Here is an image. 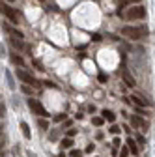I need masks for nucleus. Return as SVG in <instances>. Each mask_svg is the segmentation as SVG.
Wrapping results in <instances>:
<instances>
[{"mask_svg":"<svg viewBox=\"0 0 155 157\" xmlns=\"http://www.w3.org/2000/svg\"><path fill=\"white\" fill-rule=\"evenodd\" d=\"M146 17V8L144 6H133L129 11H127V19L134 21V19H144Z\"/></svg>","mask_w":155,"mask_h":157,"instance_id":"nucleus-4","label":"nucleus"},{"mask_svg":"<svg viewBox=\"0 0 155 157\" xmlns=\"http://www.w3.org/2000/svg\"><path fill=\"white\" fill-rule=\"evenodd\" d=\"M75 133H77V129H69V133H67V135H69V136H75Z\"/></svg>","mask_w":155,"mask_h":157,"instance_id":"nucleus-30","label":"nucleus"},{"mask_svg":"<svg viewBox=\"0 0 155 157\" xmlns=\"http://www.w3.org/2000/svg\"><path fill=\"white\" fill-rule=\"evenodd\" d=\"M92 124H93V125H97V127H99V125H103V118H93Z\"/></svg>","mask_w":155,"mask_h":157,"instance_id":"nucleus-17","label":"nucleus"},{"mask_svg":"<svg viewBox=\"0 0 155 157\" xmlns=\"http://www.w3.org/2000/svg\"><path fill=\"white\" fill-rule=\"evenodd\" d=\"M6 2H9V4H11V2H13V0H6Z\"/></svg>","mask_w":155,"mask_h":157,"instance_id":"nucleus-32","label":"nucleus"},{"mask_svg":"<svg viewBox=\"0 0 155 157\" xmlns=\"http://www.w3.org/2000/svg\"><path fill=\"white\" fill-rule=\"evenodd\" d=\"M127 155H129V150H127V146H123L120 150V157H127Z\"/></svg>","mask_w":155,"mask_h":157,"instance_id":"nucleus-18","label":"nucleus"},{"mask_svg":"<svg viewBox=\"0 0 155 157\" xmlns=\"http://www.w3.org/2000/svg\"><path fill=\"white\" fill-rule=\"evenodd\" d=\"M110 133H114V135H118V133H120V127H118V125H112V127H110Z\"/></svg>","mask_w":155,"mask_h":157,"instance_id":"nucleus-21","label":"nucleus"},{"mask_svg":"<svg viewBox=\"0 0 155 157\" xmlns=\"http://www.w3.org/2000/svg\"><path fill=\"white\" fill-rule=\"evenodd\" d=\"M122 75H123V81H125V84H127V86H131V88H133V86H137V81L133 78V75L129 73V69H123V71H122Z\"/></svg>","mask_w":155,"mask_h":157,"instance_id":"nucleus-6","label":"nucleus"},{"mask_svg":"<svg viewBox=\"0 0 155 157\" xmlns=\"http://www.w3.org/2000/svg\"><path fill=\"white\" fill-rule=\"evenodd\" d=\"M99 81H101V82L107 81V75H105V73H99Z\"/></svg>","mask_w":155,"mask_h":157,"instance_id":"nucleus-26","label":"nucleus"},{"mask_svg":"<svg viewBox=\"0 0 155 157\" xmlns=\"http://www.w3.org/2000/svg\"><path fill=\"white\" fill-rule=\"evenodd\" d=\"M0 13H4L11 23H19V15H17V11H15L11 6L4 4V2H0Z\"/></svg>","mask_w":155,"mask_h":157,"instance_id":"nucleus-1","label":"nucleus"},{"mask_svg":"<svg viewBox=\"0 0 155 157\" xmlns=\"http://www.w3.org/2000/svg\"><path fill=\"white\" fill-rule=\"evenodd\" d=\"M26 155H28V157H36V155H34L32 151H26Z\"/></svg>","mask_w":155,"mask_h":157,"instance_id":"nucleus-31","label":"nucleus"},{"mask_svg":"<svg viewBox=\"0 0 155 157\" xmlns=\"http://www.w3.org/2000/svg\"><path fill=\"white\" fill-rule=\"evenodd\" d=\"M101 114H103V120H107V122H110V124H112V122L116 120V114H114L112 110H107V109H105V110H103Z\"/></svg>","mask_w":155,"mask_h":157,"instance_id":"nucleus-10","label":"nucleus"},{"mask_svg":"<svg viewBox=\"0 0 155 157\" xmlns=\"http://www.w3.org/2000/svg\"><path fill=\"white\" fill-rule=\"evenodd\" d=\"M144 32H146L144 28H137V26H123L122 28V34L127 36V37H131V39H138Z\"/></svg>","mask_w":155,"mask_h":157,"instance_id":"nucleus-3","label":"nucleus"},{"mask_svg":"<svg viewBox=\"0 0 155 157\" xmlns=\"http://www.w3.org/2000/svg\"><path fill=\"white\" fill-rule=\"evenodd\" d=\"M71 146H73L71 136H69V139H62V148H71Z\"/></svg>","mask_w":155,"mask_h":157,"instance_id":"nucleus-15","label":"nucleus"},{"mask_svg":"<svg viewBox=\"0 0 155 157\" xmlns=\"http://www.w3.org/2000/svg\"><path fill=\"white\" fill-rule=\"evenodd\" d=\"M93 150H95V144H88L86 146V153H92Z\"/></svg>","mask_w":155,"mask_h":157,"instance_id":"nucleus-20","label":"nucleus"},{"mask_svg":"<svg viewBox=\"0 0 155 157\" xmlns=\"http://www.w3.org/2000/svg\"><path fill=\"white\" fill-rule=\"evenodd\" d=\"M37 125H40L41 129H49V122H47V120H43V118H41L40 122H37Z\"/></svg>","mask_w":155,"mask_h":157,"instance_id":"nucleus-16","label":"nucleus"},{"mask_svg":"<svg viewBox=\"0 0 155 157\" xmlns=\"http://www.w3.org/2000/svg\"><path fill=\"white\" fill-rule=\"evenodd\" d=\"M60 157H66V155H60Z\"/></svg>","mask_w":155,"mask_h":157,"instance_id":"nucleus-34","label":"nucleus"},{"mask_svg":"<svg viewBox=\"0 0 155 157\" xmlns=\"http://www.w3.org/2000/svg\"><path fill=\"white\" fill-rule=\"evenodd\" d=\"M112 144H114V150H118V148L122 146V140H120V139H114V142H112Z\"/></svg>","mask_w":155,"mask_h":157,"instance_id":"nucleus-19","label":"nucleus"},{"mask_svg":"<svg viewBox=\"0 0 155 157\" xmlns=\"http://www.w3.org/2000/svg\"><path fill=\"white\" fill-rule=\"evenodd\" d=\"M56 139H58V131H52L51 133V140H56Z\"/></svg>","mask_w":155,"mask_h":157,"instance_id":"nucleus-24","label":"nucleus"},{"mask_svg":"<svg viewBox=\"0 0 155 157\" xmlns=\"http://www.w3.org/2000/svg\"><path fill=\"white\" fill-rule=\"evenodd\" d=\"M137 140H138L140 144H144V142H146V140H144V136H142V135H137Z\"/></svg>","mask_w":155,"mask_h":157,"instance_id":"nucleus-27","label":"nucleus"},{"mask_svg":"<svg viewBox=\"0 0 155 157\" xmlns=\"http://www.w3.org/2000/svg\"><path fill=\"white\" fill-rule=\"evenodd\" d=\"M131 124H133L134 127H148V124L142 120V118H138V116H133V118H131Z\"/></svg>","mask_w":155,"mask_h":157,"instance_id":"nucleus-9","label":"nucleus"},{"mask_svg":"<svg viewBox=\"0 0 155 157\" xmlns=\"http://www.w3.org/2000/svg\"><path fill=\"white\" fill-rule=\"evenodd\" d=\"M11 62H13L15 66H23V64H25V60H23L21 56H17V54H11Z\"/></svg>","mask_w":155,"mask_h":157,"instance_id":"nucleus-14","label":"nucleus"},{"mask_svg":"<svg viewBox=\"0 0 155 157\" xmlns=\"http://www.w3.org/2000/svg\"><path fill=\"white\" fill-rule=\"evenodd\" d=\"M0 150H2V144H0Z\"/></svg>","mask_w":155,"mask_h":157,"instance_id":"nucleus-33","label":"nucleus"},{"mask_svg":"<svg viewBox=\"0 0 155 157\" xmlns=\"http://www.w3.org/2000/svg\"><path fill=\"white\" fill-rule=\"evenodd\" d=\"M127 150L131 151V153H134V155H138V146H137V142H134V139H127Z\"/></svg>","mask_w":155,"mask_h":157,"instance_id":"nucleus-8","label":"nucleus"},{"mask_svg":"<svg viewBox=\"0 0 155 157\" xmlns=\"http://www.w3.org/2000/svg\"><path fill=\"white\" fill-rule=\"evenodd\" d=\"M43 84H45V86H49V88H54V86H56V84H54V82H51V81H45Z\"/></svg>","mask_w":155,"mask_h":157,"instance_id":"nucleus-25","label":"nucleus"},{"mask_svg":"<svg viewBox=\"0 0 155 157\" xmlns=\"http://www.w3.org/2000/svg\"><path fill=\"white\" fill-rule=\"evenodd\" d=\"M17 78H21V81L26 82V84H36V78H34L30 73L23 71V69H17Z\"/></svg>","mask_w":155,"mask_h":157,"instance_id":"nucleus-5","label":"nucleus"},{"mask_svg":"<svg viewBox=\"0 0 155 157\" xmlns=\"http://www.w3.org/2000/svg\"><path fill=\"white\" fill-rule=\"evenodd\" d=\"M6 56V49H4V45L0 43V58H4Z\"/></svg>","mask_w":155,"mask_h":157,"instance_id":"nucleus-22","label":"nucleus"},{"mask_svg":"<svg viewBox=\"0 0 155 157\" xmlns=\"http://www.w3.org/2000/svg\"><path fill=\"white\" fill-rule=\"evenodd\" d=\"M11 43H13V47H17V49H23V47H25V43H23V39H21V37L17 39L15 36H13V39H11Z\"/></svg>","mask_w":155,"mask_h":157,"instance_id":"nucleus-13","label":"nucleus"},{"mask_svg":"<svg viewBox=\"0 0 155 157\" xmlns=\"http://www.w3.org/2000/svg\"><path fill=\"white\" fill-rule=\"evenodd\" d=\"M21 129H23V135H25V139H32V133H30V127L26 122H21Z\"/></svg>","mask_w":155,"mask_h":157,"instance_id":"nucleus-11","label":"nucleus"},{"mask_svg":"<svg viewBox=\"0 0 155 157\" xmlns=\"http://www.w3.org/2000/svg\"><path fill=\"white\" fill-rule=\"evenodd\" d=\"M131 101L134 103V105H138V107H142V109H146V107H149V103L144 99V97H140V95H131Z\"/></svg>","mask_w":155,"mask_h":157,"instance_id":"nucleus-7","label":"nucleus"},{"mask_svg":"<svg viewBox=\"0 0 155 157\" xmlns=\"http://www.w3.org/2000/svg\"><path fill=\"white\" fill-rule=\"evenodd\" d=\"M92 39H93V41H101V36H99V34H93Z\"/></svg>","mask_w":155,"mask_h":157,"instance_id":"nucleus-28","label":"nucleus"},{"mask_svg":"<svg viewBox=\"0 0 155 157\" xmlns=\"http://www.w3.org/2000/svg\"><path fill=\"white\" fill-rule=\"evenodd\" d=\"M6 81H8V86L11 88V90H15V81H13V75H11V71H6Z\"/></svg>","mask_w":155,"mask_h":157,"instance_id":"nucleus-12","label":"nucleus"},{"mask_svg":"<svg viewBox=\"0 0 155 157\" xmlns=\"http://www.w3.org/2000/svg\"><path fill=\"white\" fill-rule=\"evenodd\" d=\"M0 116H2V114H0Z\"/></svg>","mask_w":155,"mask_h":157,"instance_id":"nucleus-35","label":"nucleus"},{"mask_svg":"<svg viewBox=\"0 0 155 157\" xmlns=\"http://www.w3.org/2000/svg\"><path fill=\"white\" fill-rule=\"evenodd\" d=\"M137 114H140V116H148V114H146V110H142V109H138V110H137Z\"/></svg>","mask_w":155,"mask_h":157,"instance_id":"nucleus-29","label":"nucleus"},{"mask_svg":"<svg viewBox=\"0 0 155 157\" xmlns=\"http://www.w3.org/2000/svg\"><path fill=\"white\" fill-rule=\"evenodd\" d=\"M69 155H71V157H79V155H81V151H79V150H71V153H69Z\"/></svg>","mask_w":155,"mask_h":157,"instance_id":"nucleus-23","label":"nucleus"},{"mask_svg":"<svg viewBox=\"0 0 155 157\" xmlns=\"http://www.w3.org/2000/svg\"><path fill=\"white\" fill-rule=\"evenodd\" d=\"M28 107H30V110H32L34 114H37V116H41V118H45V116H47L45 107H43L40 101H37V99H32V97H30V99H28Z\"/></svg>","mask_w":155,"mask_h":157,"instance_id":"nucleus-2","label":"nucleus"}]
</instances>
